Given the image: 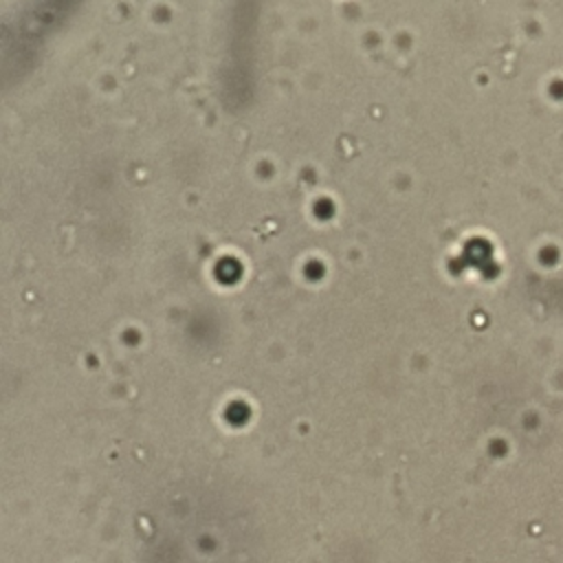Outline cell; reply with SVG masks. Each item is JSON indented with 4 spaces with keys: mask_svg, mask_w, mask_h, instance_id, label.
Returning a JSON list of instances; mask_svg holds the SVG:
<instances>
[]
</instances>
